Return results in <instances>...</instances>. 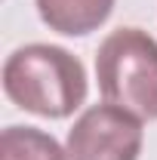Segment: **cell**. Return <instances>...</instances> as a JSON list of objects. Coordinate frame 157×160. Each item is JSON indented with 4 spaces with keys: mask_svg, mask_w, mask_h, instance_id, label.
<instances>
[{
    "mask_svg": "<svg viewBox=\"0 0 157 160\" xmlns=\"http://www.w3.org/2000/svg\"><path fill=\"white\" fill-rule=\"evenodd\" d=\"M3 92L22 111L62 120L86 102V71L62 46L28 43L3 62Z\"/></svg>",
    "mask_w": 157,
    "mask_h": 160,
    "instance_id": "6da1fadb",
    "label": "cell"
},
{
    "mask_svg": "<svg viewBox=\"0 0 157 160\" xmlns=\"http://www.w3.org/2000/svg\"><path fill=\"white\" fill-rule=\"evenodd\" d=\"M96 77L105 102L157 120V40L142 28H117L99 43Z\"/></svg>",
    "mask_w": 157,
    "mask_h": 160,
    "instance_id": "7a4b0ae2",
    "label": "cell"
},
{
    "mask_svg": "<svg viewBox=\"0 0 157 160\" xmlns=\"http://www.w3.org/2000/svg\"><path fill=\"white\" fill-rule=\"evenodd\" d=\"M142 117L111 102L86 108L68 129V160H139L142 154Z\"/></svg>",
    "mask_w": 157,
    "mask_h": 160,
    "instance_id": "3957f363",
    "label": "cell"
},
{
    "mask_svg": "<svg viewBox=\"0 0 157 160\" xmlns=\"http://www.w3.org/2000/svg\"><path fill=\"white\" fill-rule=\"evenodd\" d=\"M34 3L43 25L65 37H86L99 31L114 9V0H34Z\"/></svg>",
    "mask_w": 157,
    "mask_h": 160,
    "instance_id": "277c9868",
    "label": "cell"
},
{
    "mask_svg": "<svg viewBox=\"0 0 157 160\" xmlns=\"http://www.w3.org/2000/svg\"><path fill=\"white\" fill-rule=\"evenodd\" d=\"M0 160H68L56 136L37 126H6L0 132Z\"/></svg>",
    "mask_w": 157,
    "mask_h": 160,
    "instance_id": "5b68a950",
    "label": "cell"
}]
</instances>
